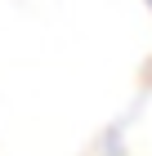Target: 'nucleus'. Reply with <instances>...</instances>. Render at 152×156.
Wrapping results in <instances>:
<instances>
[{"label": "nucleus", "mask_w": 152, "mask_h": 156, "mask_svg": "<svg viewBox=\"0 0 152 156\" xmlns=\"http://www.w3.org/2000/svg\"><path fill=\"white\" fill-rule=\"evenodd\" d=\"M148 5H152V0H148Z\"/></svg>", "instance_id": "f257e3e1"}]
</instances>
